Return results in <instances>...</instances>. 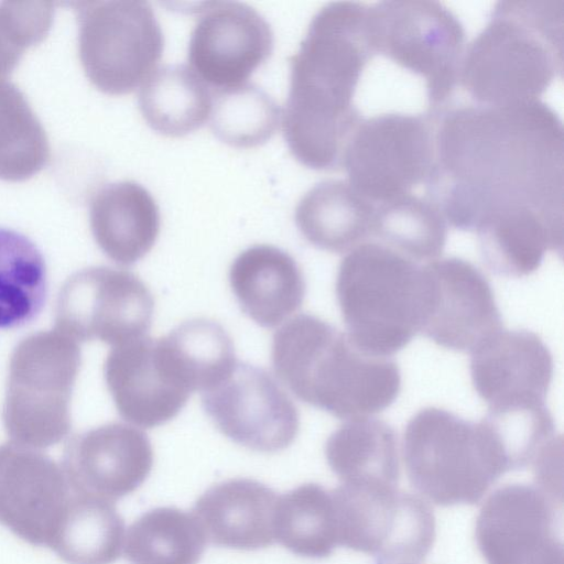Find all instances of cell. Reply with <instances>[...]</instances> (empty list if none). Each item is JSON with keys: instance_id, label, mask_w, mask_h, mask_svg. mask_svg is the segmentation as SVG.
Instances as JSON below:
<instances>
[{"instance_id": "cell-21", "label": "cell", "mask_w": 564, "mask_h": 564, "mask_svg": "<svg viewBox=\"0 0 564 564\" xmlns=\"http://www.w3.org/2000/svg\"><path fill=\"white\" fill-rule=\"evenodd\" d=\"M231 290L242 310L262 327H274L297 311L305 281L292 256L271 245L240 252L229 270Z\"/></svg>"}, {"instance_id": "cell-15", "label": "cell", "mask_w": 564, "mask_h": 564, "mask_svg": "<svg viewBox=\"0 0 564 564\" xmlns=\"http://www.w3.org/2000/svg\"><path fill=\"white\" fill-rule=\"evenodd\" d=\"M425 286L421 333L438 346L471 352L502 329L491 285L469 261L449 257L422 265Z\"/></svg>"}, {"instance_id": "cell-32", "label": "cell", "mask_w": 564, "mask_h": 564, "mask_svg": "<svg viewBox=\"0 0 564 564\" xmlns=\"http://www.w3.org/2000/svg\"><path fill=\"white\" fill-rule=\"evenodd\" d=\"M338 545L337 519L332 492L305 485L291 495V544L300 554L324 557Z\"/></svg>"}, {"instance_id": "cell-13", "label": "cell", "mask_w": 564, "mask_h": 564, "mask_svg": "<svg viewBox=\"0 0 564 564\" xmlns=\"http://www.w3.org/2000/svg\"><path fill=\"white\" fill-rule=\"evenodd\" d=\"M563 499L536 485L511 484L495 490L475 525L487 564H564Z\"/></svg>"}, {"instance_id": "cell-22", "label": "cell", "mask_w": 564, "mask_h": 564, "mask_svg": "<svg viewBox=\"0 0 564 564\" xmlns=\"http://www.w3.org/2000/svg\"><path fill=\"white\" fill-rule=\"evenodd\" d=\"M94 238L112 261L130 265L154 246L160 232V210L151 193L132 181L100 188L89 208Z\"/></svg>"}, {"instance_id": "cell-31", "label": "cell", "mask_w": 564, "mask_h": 564, "mask_svg": "<svg viewBox=\"0 0 564 564\" xmlns=\"http://www.w3.org/2000/svg\"><path fill=\"white\" fill-rule=\"evenodd\" d=\"M210 127L223 142L253 148L267 142L278 130L281 109L275 100L252 83L214 90Z\"/></svg>"}, {"instance_id": "cell-6", "label": "cell", "mask_w": 564, "mask_h": 564, "mask_svg": "<svg viewBox=\"0 0 564 564\" xmlns=\"http://www.w3.org/2000/svg\"><path fill=\"white\" fill-rule=\"evenodd\" d=\"M408 478L436 506L474 505L511 470L505 448L485 417L466 421L440 408L420 410L402 440Z\"/></svg>"}, {"instance_id": "cell-30", "label": "cell", "mask_w": 564, "mask_h": 564, "mask_svg": "<svg viewBox=\"0 0 564 564\" xmlns=\"http://www.w3.org/2000/svg\"><path fill=\"white\" fill-rule=\"evenodd\" d=\"M50 159L45 130L22 91L0 77V180L24 181Z\"/></svg>"}, {"instance_id": "cell-8", "label": "cell", "mask_w": 564, "mask_h": 564, "mask_svg": "<svg viewBox=\"0 0 564 564\" xmlns=\"http://www.w3.org/2000/svg\"><path fill=\"white\" fill-rule=\"evenodd\" d=\"M367 32L376 55L421 78L430 115L447 105L466 46L464 26L446 6L431 0L376 2L368 6Z\"/></svg>"}, {"instance_id": "cell-9", "label": "cell", "mask_w": 564, "mask_h": 564, "mask_svg": "<svg viewBox=\"0 0 564 564\" xmlns=\"http://www.w3.org/2000/svg\"><path fill=\"white\" fill-rule=\"evenodd\" d=\"M78 53L90 83L102 93H132L158 69L164 37L150 3L141 0L72 2Z\"/></svg>"}, {"instance_id": "cell-25", "label": "cell", "mask_w": 564, "mask_h": 564, "mask_svg": "<svg viewBox=\"0 0 564 564\" xmlns=\"http://www.w3.org/2000/svg\"><path fill=\"white\" fill-rule=\"evenodd\" d=\"M138 102L149 127L182 137L209 119L213 93L188 66L175 64L158 68L143 83Z\"/></svg>"}, {"instance_id": "cell-18", "label": "cell", "mask_w": 564, "mask_h": 564, "mask_svg": "<svg viewBox=\"0 0 564 564\" xmlns=\"http://www.w3.org/2000/svg\"><path fill=\"white\" fill-rule=\"evenodd\" d=\"M470 354L471 381L488 411L545 405L553 358L535 333L500 329Z\"/></svg>"}, {"instance_id": "cell-20", "label": "cell", "mask_w": 564, "mask_h": 564, "mask_svg": "<svg viewBox=\"0 0 564 564\" xmlns=\"http://www.w3.org/2000/svg\"><path fill=\"white\" fill-rule=\"evenodd\" d=\"M152 462L147 434L127 424L108 423L74 436L65 447L62 468L75 492L110 501L134 489Z\"/></svg>"}, {"instance_id": "cell-28", "label": "cell", "mask_w": 564, "mask_h": 564, "mask_svg": "<svg viewBox=\"0 0 564 564\" xmlns=\"http://www.w3.org/2000/svg\"><path fill=\"white\" fill-rule=\"evenodd\" d=\"M371 237L415 262H430L445 247L447 221L425 195L409 193L376 204Z\"/></svg>"}, {"instance_id": "cell-7", "label": "cell", "mask_w": 564, "mask_h": 564, "mask_svg": "<svg viewBox=\"0 0 564 564\" xmlns=\"http://www.w3.org/2000/svg\"><path fill=\"white\" fill-rule=\"evenodd\" d=\"M80 348L59 330L34 333L13 349L3 423L15 444L45 448L69 432V402L80 368Z\"/></svg>"}, {"instance_id": "cell-33", "label": "cell", "mask_w": 564, "mask_h": 564, "mask_svg": "<svg viewBox=\"0 0 564 564\" xmlns=\"http://www.w3.org/2000/svg\"><path fill=\"white\" fill-rule=\"evenodd\" d=\"M54 17L52 2H0V77H6L29 47L48 33Z\"/></svg>"}, {"instance_id": "cell-29", "label": "cell", "mask_w": 564, "mask_h": 564, "mask_svg": "<svg viewBox=\"0 0 564 564\" xmlns=\"http://www.w3.org/2000/svg\"><path fill=\"white\" fill-rule=\"evenodd\" d=\"M163 340L191 392L214 388L237 364L230 336L219 323L208 318L186 321L163 336Z\"/></svg>"}, {"instance_id": "cell-1", "label": "cell", "mask_w": 564, "mask_h": 564, "mask_svg": "<svg viewBox=\"0 0 564 564\" xmlns=\"http://www.w3.org/2000/svg\"><path fill=\"white\" fill-rule=\"evenodd\" d=\"M563 142L561 118L541 99L446 105L425 196L463 230L529 220L563 229Z\"/></svg>"}, {"instance_id": "cell-2", "label": "cell", "mask_w": 564, "mask_h": 564, "mask_svg": "<svg viewBox=\"0 0 564 564\" xmlns=\"http://www.w3.org/2000/svg\"><path fill=\"white\" fill-rule=\"evenodd\" d=\"M368 4L335 1L312 18L290 57L281 124L293 156L314 170L340 167L344 148L362 116L356 91L376 56L367 33Z\"/></svg>"}, {"instance_id": "cell-14", "label": "cell", "mask_w": 564, "mask_h": 564, "mask_svg": "<svg viewBox=\"0 0 564 564\" xmlns=\"http://www.w3.org/2000/svg\"><path fill=\"white\" fill-rule=\"evenodd\" d=\"M202 404L217 429L235 443L258 452H278L296 437V406L261 367L236 364L231 373L203 392Z\"/></svg>"}, {"instance_id": "cell-26", "label": "cell", "mask_w": 564, "mask_h": 564, "mask_svg": "<svg viewBox=\"0 0 564 564\" xmlns=\"http://www.w3.org/2000/svg\"><path fill=\"white\" fill-rule=\"evenodd\" d=\"M46 294V265L41 251L26 236L0 227V329L33 321Z\"/></svg>"}, {"instance_id": "cell-3", "label": "cell", "mask_w": 564, "mask_h": 564, "mask_svg": "<svg viewBox=\"0 0 564 564\" xmlns=\"http://www.w3.org/2000/svg\"><path fill=\"white\" fill-rule=\"evenodd\" d=\"M271 358L296 398L341 420L383 411L401 389L393 360L366 354L346 333L311 314L291 318L274 333Z\"/></svg>"}, {"instance_id": "cell-24", "label": "cell", "mask_w": 564, "mask_h": 564, "mask_svg": "<svg viewBox=\"0 0 564 564\" xmlns=\"http://www.w3.org/2000/svg\"><path fill=\"white\" fill-rule=\"evenodd\" d=\"M325 455L341 484L398 486L397 436L381 420L362 417L343 424L328 437Z\"/></svg>"}, {"instance_id": "cell-11", "label": "cell", "mask_w": 564, "mask_h": 564, "mask_svg": "<svg viewBox=\"0 0 564 564\" xmlns=\"http://www.w3.org/2000/svg\"><path fill=\"white\" fill-rule=\"evenodd\" d=\"M338 545L376 564H414L435 541V518L419 496L391 485H346L333 492Z\"/></svg>"}, {"instance_id": "cell-4", "label": "cell", "mask_w": 564, "mask_h": 564, "mask_svg": "<svg viewBox=\"0 0 564 564\" xmlns=\"http://www.w3.org/2000/svg\"><path fill=\"white\" fill-rule=\"evenodd\" d=\"M563 0H507L465 47L457 86L481 105L533 101L563 72Z\"/></svg>"}, {"instance_id": "cell-19", "label": "cell", "mask_w": 564, "mask_h": 564, "mask_svg": "<svg viewBox=\"0 0 564 564\" xmlns=\"http://www.w3.org/2000/svg\"><path fill=\"white\" fill-rule=\"evenodd\" d=\"M104 375L119 414L144 429L174 419L191 394L173 371L159 338L143 336L115 346L106 358Z\"/></svg>"}, {"instance_id": "cell-27", "label": "cell", "mask_w": 564, "mask_h": 564, "mask_svg": "<svg viewBox=\"0 0 564 564\" xmlns=\"http://www.w3.org/2000/svg\"><path fill=\"white\" fill-rule=\"evenodd\" d=\"M122 540L123 523L110 501L74 491L51 549L67 564H110Z\"/></svg>"}, {"instance_id": "cell-23", "label": "cell", "mask_w": 564, "mask_h": 564, "mask_svg": "<svg viewBox=\"0 0 564 564\" xmlns=\"http://www.w3.org/2000/svg\"><path fill=\"white\" fill-rule=\"evenodd\" d=\"M376 204L347 180H325L299 200L295 224L313 246L336 253L350 251L371 237Z\"/></svg>"}, {"instance_id": "cell-5", "label": "cell", "mask_w": 564, "mask_h": 564, "mask_svg": "<svg viewBox=\"0 0 564 564\" xmlns=\"http://www.w3.org/2000/svg\"><path fill=\"white\" fill-rule=\"evenodd\" d=\"M336 295L349 339L366 354L388 357L421 330L422 265L378 241H365L341 260Z\"/></svg>"}, {"instance_id": "cell-16", "label": "cell", "mask_w": 564, "mask_h": 564, "mask_svg": "<svg viewBox=\"0 0 564 564\" xmlns=\"http://www.w3.org/2000/svg\"><path fill=\"white\" fill-rule=\"evenodd\" d=\"M73 494L51 457L13 442L0 445V524L18 538L51 549Z\"/></svg>"}, {"instance_id": "cell-10", "label": "cell", "mask_w": 564, "mask_h": 564, "mask_svg": "<svg viewBox=\"0 0 564 564\" xmlns=\"http://www.w3.org/2000/svg\"><path fill=\"white\" fill-rule=\"evenodd\" d=\"M435 116L386 111L362 118L341 155L349 184L375 204L413 193L434 162Z\"/></svg>"}, {"instance_id": "cell-17", "label": "cell", "mask_w": 564, "mask_h": 564, "mask_svg": "<svg viewBox=\"0 0 564 564\" xmlns=\"http://www.w3.org/2000/svg\"><path fill=\"white\" fill-rule=\"evenodd\" d=\"M273 50V32L252 7L237 1L206 4L191 34L188 67L214 90L238 87Z\"/></svg>"}, {"instance_id": "cell-12", "label": "cell", "mask_w": 564, "mask_h": 564, "mask_svg": "<svg viewBox=\"0 0 564 564\" xmlns=\"http://www.w3.org/2000/svg\"><path fill=\"white\" fill-rule=\"evenodd\" d=\"M154 300L134 273L108 267L73 274L59 291L55 326L75 340L119 346L150 329Z\"/></svg>"}]
</instances>
